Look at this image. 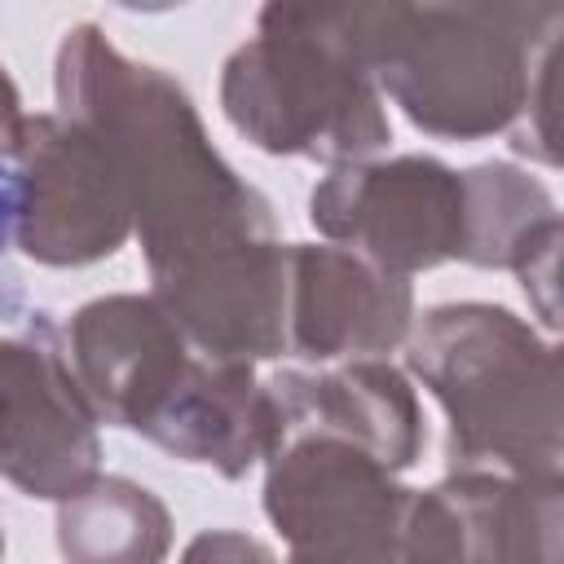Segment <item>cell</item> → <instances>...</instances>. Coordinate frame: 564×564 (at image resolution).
Returning <instances> with one entry per match:
<instances>
[{
  "label": "cell",
  "instance_id": "2",
  "mask_svg": "<svg viewBox=\"0 0 564 564\" xmlns=\"http://www.w3.org/2000/svg\"><path fill=\"white\" fill-rule=\"evenodd\" d=\"M392 0H264L225 62L220 106L269 154L357 163L388 145L375 62Z\"/></svg>",
  "mask_w": 564,
  "mask_h": 564
},
{
  "label": "cell",
  "instance_id": "19",
  "mask_svg": "<svg viewBox=\"0 0 564 564\" xmlns=\"http://www.w3.org/2000/svg\"><path fill=\"white\" fill-rule=\"evenodd\" d=\"M0 551H4V542H0Z\"/></svg>",
  "mask_w": 564,
  "mask_h": 564
},
{
  "label": "cell",
  "instance_id": "8",
  "mask_svg": "<svg viewBox=\"0 0 564 564\" xmlns=\"http://www.w3.org/2000/svg\"><path fill=\"white\" fill-rule=\"evenodd\" d=\"M66 339L70 370L97 419L132 427L145 441L163 432L212 361L154 295L93 300L70 317Z\"/></svg>",
  "mask_w": 564,
  "mask_h": 564
},
{
  "label": "cell",
  "instance_id": "14",
  "mask_svg": "<svg viewBox=\"0 0 564 564\" xmlns=\"http://www.w3.org/2000/svg\"><path fill=\"white\" fill-rule=\"evenodd\" d=\"M57 542L66 560L110 564V560H163L167 555V511L150 489L93 476L84 489L62 498Z\"/></svg>",
  "mask_w": 564,
  "mask_h": 564
},
{
  "label": "cell",
  "instance_id": "17",
  "mask_svg": "<svg viewBox=\"0 0 564 564\" xmlns=\"http://www.w3.org/2000/svg\"><path fill=\"white\" fill-rule=\"evenodd\" d=\"M22 101H18V88H13V79L4 75V66H0V145L4 150H13L18 145V132H22Z\"/></svg>",
  "mask_w": 564,
  "mask_h": 564
},
{
  "label": "cell",
  "instance_id": "12",
  "mask_svg": "<svg viewBox=\"0 0 564 564\" xmlns=\"http://www.w3.org/2000/svg\"><path fill=\"white\" fill-rule=\"evenodd\" d=\"M273 445L295 432H330L366 445L388 467L405 471L423 449V414L401 370L383 361H352L317 375L286 370L269 383ZM269 445V449H273Z\"/></svg>",
  "mask_w": 564,
  "mask_h": 564
},
{
  "label": "cell",
  "instance_id": "1",
  "mask_svg": "<svg viewBox=\"0 0 564 564\" xmlns=\"http://www.w3.org/2000/svg\"><path fill=\"white\" fill-rule=\"evenodd\" d=\"M57 106L115 159L150 273L203 251L273 238L269 203L212 150L185 88L159 66L128 62L97 26H75L62 40Z\"/></svg>",
  "mask_w": 564,
  "mask_h": 564
},
{
  "label": "cell",
  "instance_id": "3",
  "mask_svg": "<svg viewBox=\"0 0 564 564\" xmlns=\"http://www.w3.org/2000/svg\"><path fill=\"white\" fill-rule=\"evenodd\" d=\"M410 370L449 414L454 467L560 480L555 348L498 304L432 308L410 339Z\"/></svg>",
  "mask_w": 564,
  "mask_h": 564
},
{
  "label": "cell",
  "instance_id": "15",
  "mask_svg": "<svg viewBox=\"0 0 564 564\" xmlns=\"http://www.w3.org/2000/svg\"><path fill=\"white\" fill-rule=\"evenodd\" d=\"M463 4L476 9V13H485L489 22H498L516 40H524L529 48L555 44L560 9H564V0H463Z\"/></svg>",
  "mask_w": 564,
  "mask_h": 564
},
{
  "label": "cell",
  "instance_id": "18",
  "mask_svg": "<svg viewBox=\"0 0 564 564\" xmlns=\"http://www.w3.org/2000/svg\"><path fill=\"white\" fill-rule=\"evenodd\" d=\"M115 4H123V9H172V4H185V0H115Z\"/></svg>",
  "mask_w": 564,
  "mask_h": 564
},
{
  "label": "cell",
  "instance_id": "4",
  "mask_svg": "<svg viewBox=\"0 0 564 564\" xmlns=\"http://www.w3.org/2000/svg\"><path fill=\"white\" fill-rule=\"evenodd\" d=\"M463 0H392L375 79L432 137L476 141L511 128L551 62Z\"/></svg>",
  "mask_w": 564,
  "mask_h": 564
},
{
  "label": "cell",
  "instance_id": "9",
  "mask_svg": "<svg viewBox=\"0 0 564 564\" xmlns=\"http://www.w3.org/2000/svg\"><path fill=\"white\" fill-rule=\"evenodd\" d=\"M97 410L53 348L48 322L0 335V476L26 498L62 502L97 476Z\"/></svg>",
  "mask_w": 564,
  "mask_h": 564
},
{
  "label": "cell",
  "instance_id": "7",
  "mask_svg": "<svg viewBox=\"0 0 564 564\" xmlns=\"http://www.w3.org/2000/svg\"><path fill=\"white\" fill-rule=\"evenodd\" d=\"M18 247L40 264H93L132 234L128 185L106 145L66 115H26L18 145Z\"/></svg>",
  "mask_w": 564,
  "mask_h": 564
},
{
  "label": "cell",
  "instance_id": "13",
  "mask_svg": "<svg viewBox=\"0 0 564 564\" xmlns=\"http://www.w3.org/2000/svg\"><path fill=\"white\" fill-rule=\"evenodd\" d=\"M467 198V264H507L524 278V291H538L542 322L555 326V247H560V212L546 185L524 176L511 163H480L463 172Z\"/></svg>",
  "mask_w": 564,
  "mask_h": 564
},
{
  "label": "cell",
  "instance_id": "16",
  "mask_svg": "<svg viewBox=\"0 0 564 564\" xmlns=\"http://www.w3.org/2000/svg\"><path fill=\"white\" fill-rule=\"evenodd\" d=\"M18 216H22V172H18L13 150L0 145V269H4L9 238L18 234Z\"/></svg>",
  "mask_w": 564,
  "mask_h": 564
},
{
  "label": "cell",
  "instance_id": "5",
  "mask_svg": "<svg viewBox=\"0 0 564 564\" xmlns=\"http://www.w3.org/2000/svg\"><path fill=\"white\" fill-rule=\"evenodd\" d=\"M410 498L357 441L295 432L269 449L264 516L300 560H401Z\"/></svg>",
  "mask_w": 564,
  "mask_h": 564
},
{
  "label": "cell",
  "instance_id": "10",
  "mask_svg": "<svg viewBox=\"0 0 564 564\" xmlns=\"http://www.w3.org/2000/svg\"><path fill=\"white\" fill-rule=\"evenodd\" d=\"M560 480L454 467L427 494L410 498L401 560H555L560 555Z\"/></svg>",
  "mask_w": 564,
  "mask_h": 564
},
{
  "label": "cell",
  "instance_id": "6",
  "mask_svg": "<svg viewBox=\"0 0 564 564\" xmlns=\"http://www.w3.org/2000/svg\"><path fill=\"white\" fill-rule=\"evenodd\" d=\"M308 220L388 273H419L463 256L467 198L463 172L436 159L339 163L308 198Z\"/></svg>",
  "mask_w": 564,
  "mask_h": 564
},
{
  "label": "cell",
  "instance_id": "11",
  "mask_svg": "<svg viewBox=\"0 0 564 564\" xmlns=\"http://www.w3.org/2000/svg\"><path fill=\"white\" fill-rule=\"evenodd\" d=\"M410 282L352 247H286V352L308 361L388 352L410 330Z\"/></svg>",
  "mask_w": 564,
  "mask_h": 564
}]
</instances>
